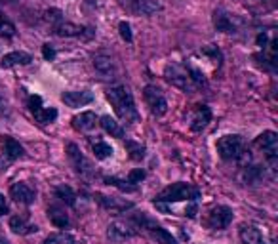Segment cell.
<instances>
[{"mask_svg": "<svg viewBox=\"0 0 278 244\" xmlns=\"http://www.w3.org/2000/svg\"><path fill=\"white\" fill-rule=\"evenodd\" d=\"M107 99H109L111 105L114 107V113L118 114L124 122H135L139 118L133 96H131L130 90L126 86L111 88V90L107 92Z\"/></svg>", "mask_w": 278, "mask_h": 244, "instance_id": "cell-1", "label": "cell"}, {"mask_svg": "<svg viewBox=\"0 0 278 244\" xmlns=\"http://www.w3.org/2000/svg\"><path fill=\"white\" fill-rule=\"evenodd\" d=\"M200 199V191L196 187H191L189 183H172L170 187H166L164 191L158 195L155 202H179V201H189V202H196Z\"/></svg>", "mask_w": 278, "mask_h": 244, "instance_id": "cell-2", "label": "cell"}, {"mask_svg": "<svg viewBox=\"0 0 278 244\" xmlns=\"http://www.w3.org/2000/svg\"><path fill=\"white\" fill-rule=\"evenodd\" d=\"M218 153L223 160H238V157L244 153V140L236 134L223 136L218 141Z\"/></svg>", "mask_w": 278, "mask_h": 244, "instance_id": "cell-3", "label": "cell"}, {"mask_svg": "<svg viewBox=\"0 0 278 244\" xmlns=\"http://www.w3.org/2000/svg\"><path fill=\"white\" fill-rule=\"evenodd\" d=\"M255 147H259L265 153L267 162L272 166V170L278 164V136L276 132H263L255 138Z\"/></svg>", "mask_w": 278, "mask_h": 244, "instance_id": "cell-4", "label": "cell"}, {"mask_svg": "<svg viewBox=\"0 0 278 244\" xmlns=\"http://www.w3.org/2000/svg\"><path fill=\"white\" fill-rule=\"evenodd\" d=\"M135 221H137L139 225H141V229H145L149 235L153 236V240H157V244H177V240H175V236L170 233V231H166V229H162V227L158 225L157 221H153V219H149L147 216H137L135 218Z\"/></svg>", "mask_w": 278, "mask_h": 244, "instance_id": "cell-5", "label": "cell"}, {"mask_svg": "<svg viewBox=\"0 0 278 244\" xmlns=\"http://www.w3.org/2000/svg\"><path fill=\"white\" fill-rule=\"evenodd\" d=\"M166 80H168L172 86L183 90L185 94L196 92V86H194V82H192L191 77H189V69H181V67H177V65H172V67L166 69Z\"/></svg>", "mask_w": 278, "mask_h": 244, "instance_id": "cell-6", "label": "cell"}, {"mask_svg": "<svg viewBox=\"0 0 278 244\" xmlns=\"http://www.w3.org/2000/svg\"><path fill=\"white\" fill-rule=\"evenodd\" d=\"M143 97H145V103H147L149 111L155 114V116H164L168 113V101H166V97L160 88L145 86Z\"/></svg>", "mask_w": 278, "mask_h": 244, "instance_id": "cell-7", "label": "cell"}, {"mask_svg": "<svg viewBox=\"0 0 278 244\" xmlns=\"http://www.w3.org/2000/svg\"><path fill=\"white\" fill-rule=\"evenodd\" d=\"M0 145H2V157H0V164L4 162V166L0 168V170H6V166L10 162H14V160H18L25 155V149L21 147V143L16 141L14 138H10V136H2V140H0Z\"/></svg>", "mask_w": 278, "mask_h": 244, "instance_id": "cell-8", "label": "cell"}, {"mask_svg": "<svg viewBox=\"0 0 278 244\" xmlns=\"http://www.w3.org/2000/svg\"><path fill=\"white\" fill-rule=\"evenodd\" d=\"M67 153H69V158H71V162H73V166H75V170H77L80 175H84V177H92V175H94V168L90 164V160L82 155V151L79 149V145L69 143V145H67Z\"/></svg>", "mask_w": 278, "mask_h": 244, "instance_id": "cell-9", "label": "cell"}, {"mask_svg": "<svg viewBox=\"0 0 278 244\" xmlns=\"http://www.w3.org/2000/svg\"><path fill=\"white\" fill-rule=\"evenodd\" d=\"M135 235H137V231L126 221H113L111 225L107 227V236L113 242H124V240L133 238Z\"/></svg>", "mask_w": 278, "mask_h": 244, "instance_id": "cell-10", "label": "cell"}, {"mask_svg": "<svg viewBox=\"0 0 278 244\" xmlns=\"http://www.w3.org/2000/svg\"><path fill=\"white\" fill-rule=\"evenodd\" d=\"M233 210L229 206H216L208 214V227L212 229H227L233 221Z\"/></svg>", "mask_w": 278, "mask_h": 244, "instance_id": "cell-11", "label": "cell"}, {"mask_svg": "<svg viewBox=\"0 0 278 244\" xmlns=\"http://www.w3.org/2000/svg\"><path fill=\"white\" fill-rule=\"evenodd\" d=\"M10 197L14 199V201L18 202V204H23V206H29V204H33L36 199V193L23 181H18L14 183L12 187H10Z\"/></svg>", "mask_w": 278, "mask_h": 244, "instance_id": "cell-12", "label": "cell"}, {"mask_svg": "<svg viewBox=\"0 0 278 244\" xmlns=\"http://www.w3.org/2000/svg\"><path fill=\"white\" fill-rule=\"evenodd\" d=\"M96 201L103 206L105 210H111V212H126V210L133 208V204L126 199H118V197H109V195H101L96 193Z\"/></svg>", "mask_w": 278, "mask_h": 244, "instance_id": "cell-13", "label": "cell"}, {"mask_svg": "<svg viewBox=\"0 0 278 244\" xmlns=\"http://www.w3.org/2000/svg\"><path fill=\"white\" fill-rule=\"evenodd\" d=\"M212 120V111L206 105H194L191 116V130L192 132H202Z\"/></svg>", "mask_w": 278, "mask_h": 244, "instance_id": "cell-14", "label": "cell"}, {"mask_svg": "<svg viewBox=\"0 0 278 244\" xmlns=\"http://www.w3.org/2000/svg\"><path fill=\"white\" fill-rule=\"evenodd\" d=\"M61 101L67 107H84V105L94 101V94L86 92V90H82V92H63Z\"/></svg>", "mask_w": 278, "mask_h": 244, "instance_id": "cell-15", "label": "cell"}, {"mask_svg": "<svg viewBox=\"0 0 278 244\" xmlns=\"http://www.w3.org/2000/svg\"><path fill=\"white\" fill-rule=\"evenodd\" d=\"M97 120H99V118H97L96 113L86 111V113H80L73 118V126H75L79 132H90V130H94V128H96Z\"/></svg>", "mask_w": 278, "mask_h": 244, "instance_id": "cell-16", "label": "cell"}, {"mask_svg": "<svg viewBox=\"0 0 278 244\" xmlns=\"http://www.w3.org/2000/svg\"><path fill=\"white\" fill-rule=\"evenodd\" d=\"M33 61L31 57V53L27 52H10L6 53L2 61H0V67L2 69H10V67H14V65H29Z\"/></svg>", "mask_w": 278, "mask_h": 244, "instance_id": "cell-17", "label": "cell"}, {"mask_svg": "<svg viewBox=\"0 0 278 244\" xmlns=\"http://www.w3.org/2000/svg\"><path fill=\"white\" fill-rule=\"evenodd\" d=\"M131 10L141 16H153L158 10H162L158 0H131Z\"/></svg>", "mask_w": 278, "mask_h": 244, "instance_id": "cell-18", "label": "cell"}, {"mask_svg": "<svg viewBox=\"0 0 278 244\" xmlns=\"http://www.w3.org/2000/svg\"><path fill=\"white\" fill-rule=\"evenodd\" d=\"M10 229L18 235H31V233H36L38 227L36 225H29L27 223V216H12L10 218Z\"/></svg>", "mask_w": 278, "mask_h": 244, "instance_id": "cell-19", "label": "cell"}, {"mask_svg": "<svg viewBox=\"0 0 278 244\" xmlns=\"http://www.w3.org/2000/svg\"><path fill=\"white\" fill-rule=\"evenodd\" d=\"M238 235H240V240L244 244H265V238L261 235V231L253 225H242Z\"/></svg>", "mask_w": 278, "mask_h": 244, "instance_id": "cell-20", "label": "cell"}, {"mask_svg": "<svg viewBox=\"0 0 278 244\" xmlns=\"http://www.w3.org/2000/svg\"><path fill=\"white\" fill-rule=\"evenodd\" d=\"M214 27L221 31V33H235V23L229 18V14H225L223 10H216L214 12Z\"/></svg>", "mask_w": 278, "mask_h": 244, "instance_id": "cell-21", "label": "cell"}, {"mask_svg": "<svg viewBox=\"0 0 278 244\" xmlns=\"http://www.w3.org/2000/svg\"><path fill=\"white\" fill-rule=\"evenodd\" d=\"M48 219H50L55 227H59V229L69 227V216H67V212L63 208H59V206H50V208H48Z\"/></svg>", "mask_w": 278, "mask_h": 244, "instance_id": "cell-22", "label": "cell"}, {"mask_svg": "<svg viewBox=\"0 0 278 244\" xmlns=\"http://www.w3.org/2000/svg\"><path fill=\"white\" fill-rule=\"evenodd\" d=\"M53 31H55V35L57 36H65V38H69V36H82L84 27L69 23V21H61L59 25L53 27Z\"/></svg>", "mask_w": 278, "mask_h": 244, "instance_id": "cell-23", "label": "cell"}, {"mask_svg": "<svg viewBox=\"0 0 278 244\" xmlns=\"http://www.w3.org/2000/svg\"><path fill=\"white\" fill-rule=\"evenodd\" d=\"M99 124H101V128H103L107 134H111L113 138H124V130H122V126L114 120L113 116L105 114V116L99 118Z\"/></svg>", "mask_w": 278, "mask_h": 244, "instance_id": "cell-24", "label": "cell"}, {"mask_svg": "<svg viewBox=\"0 0 278 244\" xmlns=\"http://www.w3.org/2000/svg\"><path fill=\"white\" fill-rule=\"evenodd\" d=\"M94 67H96V71L97 73H101V75H111L114 69V63L109 55L97 53V55H94Z\"/></svg>", "mask_w": 278, "mask_h": 244, "instance_id": "cell-25", "label": "cell"}, {"mask_svg": "<svg viewBox=\"0 0 278 244\" xmlns=\"http://www.w3.org/2000/svg\"><path fill=\"white\" fill-rule=\"evenodd\" d=\"M263 174H265V170L261 168V166H255V164H246L244 166V181L246 183H257L263 179Z\"/></svg>", "mask_w": 278, "mask_h": 244, "instance_id": "cell-26", "label": "cell"}, {"mask_svg": "<svg viewBox=\"0 0 278 244\" xmlns=\"http://www.w3.org/2000/svg\"><path fill=\"white\" fill-rule=\"evenodd\" d=\"M55 197H57L61 202L69 204V206H75V204H77V193L73 191L69 185H59V187H55Z\"/></svg>", "mask_w": 278, "mask_h": 244, "instance_id": "cell-27", "label": "cell"}, {"mask_svg": "<svg viewBox=\"0 0 278 244\" xmlns=\"http://www.w3.org/2000/svg\"><path fill=\"white\" fill-rule=\"evenodd\" d=\"M92 149H94L96 158H99V160H105V158L113 157V147H111L109 143H105V141H94V143H92Z\"/></svg>", "mask_w": 278, "mask_h": 244, "instance_id": "cell-28", "label": "cell"}, {"mask_svg": "<svg viewBox=\"0 0 278 244\" xmlns=\"http://www.w3.org/2000/svg\"><path fill=\"white\" fill-rule=\"evenodd\" d=\"M103 181L107 183V185H111V187L120 189L122 193H135L137 191V185H131V183L124 181V179H118V177H105Z\"/></svg>", "mask_w": 278, "mask_h": 244, "instance_id": "cell-29", "label": "cell"}, {"mask_svg": "<svg viewBox=\"0 0 278 244\" xmlns=\"http://www.w3.org/2000/svg\"><path fill=\"white\" fill-rule=\"evenodd\" d=\"M42 244H77V240H75V236L71 235V233H53V235H50L46 240H44Z\"/></svg>", "mask_w": 278, "mask_h": 244, "instance_id": "cell-30", "label": "cell"}, {"mask_svg": "<svg viewBox=\"0 0 278 244\" xmlns=\"http://www.w3.org/2000/svg\"><path fill=\"white\" fill-rule=\"evenodd\" d=\"M33 114H35V118L40 122V124H50V122H53L57 118V111H55L53 107H50V109H44L42 107V109H38V111Z\"/></svg>", "mask_w": 278, "mask_h": 244, "instance_id": "cell-31", "label": "cell"}, {"mask_svg": "<svg viewBox=\"0 0 278 244\" xmlns=\"http://www.w3.org/2000/svg\"><path fill=\"white\" fill-rule=\"evenodd\" d=\"M126 149H128V153H130V158L131 160H143L145 157V147L141 145V143H135V141H126Z\"/></svg>", "mask_w": 278, "mask_h": 244, "instance_id": "cell-32", "label": "cell"}, {"mask_svg": "<svg viewBox=\"0 0 278 244\" xmlns=\"http://www.w3.org/2000/svg\"><path fill=\"white\" fill-rule=\"evenodd\" d=\"M14 35H16V25L0 14V36L2 38H12Z\"/></svg>", "mask_w": 278, "mask_h": 244, "instance_id": "cell-33", "label": "cell"}, {"mask_svg": "<svg viewBox=\"0 0 278 244\" xmlns=\"http://www.w3.org/2000/svg\"><path fill=\"white\" fill-rule=\"evenodd\" d=\"M46 19H48V23H52V25L55 27L63 21V14H61V10L52 8V10H48V12H46Z\"/></svg>", "mask_w": 278, "mask_h": 244, "instance_id": "cell-34", "label": "cell"}, {"mask_svg": "<svg viewBox=\"0 0 278 244\" xmlns=\"http://www.w3.org/2000/svg\"><path fill=\"white\" fill-rule=\"evenodd\" d=\"M145 179V170H141V168H135V170H131L130 175H128V183L131 185H135V183H141Z\"/></svg>", "mask_w": 278, "mask_h": 244, "instance_id": "cell-35", "label": "cell"}, {"mask_svg": "<svg viewBox=\"0 0 278 244\" xmlns=\"http://www.w3.org/2000/svg\"><path fill=\"white\" fill-rule=\"evenodd\" d=\"M118 31H120L122 40H126V42H131V40H133V36H131L130 23H126V21H120V25H118Z\"/></svg>", "mask_w": 278, "mask_h": 244, "instance_id": "cell-36", "label": "cell"}, {"mask_svg": "<svg viewBox=\"0 0 278 244\" xmlns=\"http://www.w3.org/2000/svg\"><path fill=\"white\" fill-rule=\"evenodd\" d=\"M29 109H31V113H36L38 109H42V99H40V96L29 97Z\"/></svg>", "mask_w": 278, "mask_h": 244, "instance_id": "cell-37", "label": "cell"}, {"mask_svg": "<svg viewBox=\"0 0 278 244\" xmlns=\"http://www.w3.org/2000/svg\"><path fill=\"white\" fill-rule=\"evenodd\" d=\"M42 55H44V59L52 61L53 57H55V50H53L50 44H44L42 46Z\"/></svg>", "mask_w": 278, "mask_h": 244, "instance_id": "cell-38", "label": "cell"}, {"mask_svg": "<svg viewBox=\"0 0 278 244\" xmlns=\"http://www.w3.org/2000/svg\"><path fill=\"white\" fill-rule=\"evenodd\" d=\"M267 44H269V36H267V33H259V35H257V46L265 50Z\"/></svg>", "mask_w": 278, "mask_h": 244, "instance_id": "cell-39", "label": "cell"}, {"mask_svg": "<svg viewBox=\"0 0 278 244\" xmlns=\"http://www.w3.org/2000/svg\"><path fill=\"white\" fill-rule=\"evenodd\" d=\"M196 212H198V206H196V202H191L187 208H185V216H189V218H194L196 216Z\"/></svg>", "mask_w": 278, "mask_h": 244, "instance_id": "cell-40", "label": "cell"}, {"mask_svg": "<svg viewBox=\"0 0 278 244\" xmlns=\"http://www.w3.org/2000/svg\"><path fill=\"white\" fill-rule=\"evenodd\" d=\"M8 212H10L8 202H6V199H4V195H0V218H2V216H6Z\"/></svg>", "mask_w": 278, "mask_h": 244, "instance_id": "cell-41", "label": "cell"}, {"mask_svg": "<svg viewBox=\"0 0 278 244\" xmlns=\"http://www.w3.org/2000/svg\"><path fill=\"white\" fill-rule=\"evenodd\" d=\"M8 114H10L8 105H6V101L0 97V116H8Z\"/></svg>", "mask_w": 278, "mask_h": 244, "instance_id": "cell-42", "label": "cell"}, {"mask_svg": "<svg viewBox=\"0 0 278 244\" xmlns=\"http://www.w3.org/2000/svg\"><path fill=\"white\" fill-rule=\"evenodd\" d=\"M0 244H10V242L6 240V238H4V236H0Z\"/></svg>", "mask_w": 278, "mask_h": 244, "instance_id": "cell-43", "label": "cell"}]
</instances>
